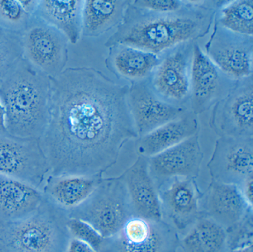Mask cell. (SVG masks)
Masks as SVG:
<instances>
[{
    "label": "cell",
    "instance_id": "cell-1",
    "mask_svg": "<svg viewBox=\"0 0 253 252\" xmlns=\"http://www.w3.org/2000/svg\"><path fill=\"white\" fill-rule=\"evenodd\" d=\"M50 80L49 120L40 140L51 174L103 176L138 138L128 85L91 67L66 68Z\"/></svg>",
    "mask_w": 253,
    "mask_h": 252
},
{
    "label": "cell",
    "instance_id": "cell-2",
    "mask_svg": "<svg viewBox=\"0 0 253 252\" xmlns=\"http://www.w3.org/2000/svg\"><path fill=\"white\" fill-rule=\"evenodd\" d=\"M227 1H185L178 10L155 12L130 1L122 23L105 42L109 48L126 44L160 55L180 43L205 37L217 10Z\"/></svg>",
    "mask_w": 253,
    "mask_h": 252
},
{
    "label": "cell",
    "instance_id": "cell-3",
    "mask_svg": "<svg viewBox=\"0 0 253 252\" xmlns=\"http://www.w3.org/2000/svg\"><path fill=\"white\" fill-rule=\"evenodd\" d=\"M0 102L8 133L41 139L49 120L50 77L22 58L0 82Z\"/></svg>",
    "mask_w": 253,
    "mask_h": 252
},
{
    "label": "cell",
    "instance_id": "cell-4",
    "mask_svg": "<svg viewBox=\"0 0 253 252\" xmlns=\"http://www.w3.org/2000/svg\"><path fill=\"white\" fill-rule=\"evenodd\" d=\"M68 211L44 197L28 217L0 222V252H66Z\"/></svg>",
    "mask_w": 253,
    "mask_h": 252
},
{
    "label": "cell",
    "instance_id": "cell-5",
    "mask_svg": "<svg viewBox=\"0 0 253 252\" xmlns=\"http://www.w3.org/2000/svg\"><path fill=\"white\" fill-rule=\"evenodd\" d=\"M68 215L89 224L103 238L116 234L134 216L128 191L120 176L102 177L88 198L68 210Z\"/></svg>",
    "mask_w": 253,
    "mask_h": 252
},
{
    "label": "cell",
    "instance_id": "cell-6",
    "mask_svg": "<svg viewBox=\"0 0 253 252\" xmlns=\"http://www.w3.org/2000/svg\"><path fill=\"white\" fill-rule=\"evenodd\" d=\"M20 35L23 59L32 68L50 78L66 69L69 41L63 33L32 15Z\"/></svg>",
    "mask_w": 253,
    "mask_h": 252
},
{
    "label": "cell",
    "instance_id": "cell-7",
    "mask_svg": "<svg viewBox=\"0 0 253 252\" xmlns=\"http://www.w3.org/2000/svg\"><path fill=\"white\" fill-rule=\"evenodd\" d=\"M180 237L164 219L133 216L112 237L105 238L99 252H177Z\"/></svg>",
    "mask_w": 253,
    "mask_h": 252
},
{
    "label": "cell",
    "instance_id": "cell-8",
    "mask_svg": "<svg viewBox=\"0 0 253 252\" xmlns=\"http://www.w3.org/2000/svg\"><path fill=\"white\" fill-rule=\"evenodd\" d=\"M195 43H180L161 53L159 64L147 78L153 91L161 99L175 106L188 108L186 105L189 104Z\"/></svg>",
    "mask_w": 253,
    "mask_h": 252
},
{
    "label": "cell",
    "instance_id": "cell-9",
    "mask_svg": "<svg viewBox=\"0 0 253 252\" xmlns=\"http://www.w3.org/2000/svg\"><path fill=\"white\" fill-rule=\"evenodd\" d=\"M50 172L40 139L0 135V173L41 189Z\"/></svg>",
    "mask_w": 253,
    "mask_h": 252
},
{
    "label": "cell",
    "instance_id": "cell-10",
    "mask_svg": "<svg viewBox=\"0 0 253 252\" xmlns=\"http://www.w3.org/2000/svg\"><path fill=\"white\" fill-rule=\"evenodd\" d=\"M210 126L219 137H253V76L235 80L213 105Z\"/></svg>",
    "mask_w": 253,
    "mask_h": 252
},
{
    "label": "cell",
    "instance_id": "cell-11",
    "mask_svg": "<svg viewBox=\"0 0 253 252\" xmlns=\"http://www.w3.org/2000/svg\"><path fill=\"white\" fill-rule=\"evenodd\" d=\"M213 31L205 44L206 55L232 80L253 76V37L232 32L213 22Z\"/></svg>",
    "mask_w": 253,
    "mask_h": 252
},
{
    "label": "cell",
    "instance_id": "cell-12",
    "mask_svg": "<svg viewBox=\"0 0 253 252\" xmlns=\"http://www.w3.org/2000/svg\"><path fill=\"white\" fill-rule=\"evenodd\" d=\"M162 219L178 234H184L202 216L200 209L202 191L196 179L175 177L157 188Z\"/></svg>",
    "mask_w": 253,
    "mask_h": 252
},
{
    "label": "cell",
    "instance_id": "cell-13",
    "mask_svg": "<svg viewBox=\"0 0 253 252\" xmlns=\"http://www.w3.org/2000/svg\"><path fill=\"white\" fill-rule=\"evenodd\" d=\"M207 168L211 180L241 185L253 176V137L220 136Z\"/></svg>",
    "mask_w": 253,
    "mask_h": 252
},
{
    "label": "cell",
    "instance_id": "cell-14",
    "mask_svg": "<svg viewBox=\"0 0 253 252\" xmlns=\"http://www.w3.org/2000/svg\"><path fill=\"white\" fill-rule=\"evenodd\" d=\"M147 160L148 170L156 188L173 178L196 179L204 160L199 132Z\"/></svg>",
    "mask_w": 253,
    "mask_h": 252
},
{
    "label": "cell",
    "instance_id": "cell-15",
    "mask_svg": "<svg viewBox=\"0 0 253 252\" xmlns=\"http://www.w3.org/2000/svg\"><path fill=\"white\" fill-rule=\"evenodd\" d=\"M235 81L222 73L195 42L191 68L189 110L196 116L208 111L227 93Z\"/></svg>",
    "mask_w": 253,
    "mask_h": 252
},
{
    "label": "cell",
    "instance_id": "cell-16",
    "mask_svg": "<svg viewBox=\"0 0 253 252\" xmlns=\"http://www.w3.org/2000/svg\"><path fill=\"white\" fill-rule=\"evenodd\" d=\"M127 101L138 137L179 118L189 110L161 99L151 88L147 79L128 85Z\"/></svg>",
    "mask_w": 253,
    "mask_h": 252
},
{
    "label": "cell",
    "instance_id": "cell-17",
    "mask_svg": "<svg viewBox=\"0 0 253 252\" xmlns=\"http://www.w3.org/2000/svg\"><path fill=\"white\" fill-rule=\"evenodd\" d=\"M253 208L237 185L213 180L202 192L200 201L202 216L212 219L226 230L240 222Z\"/></svg>",
    "mask_w": 253,
    "mask_h": 252
},
{
    "label": "cell",
    "instance_id": "cell-18",
    "mask_svg": "<svg viewBox=\"0 0 253 252\" xmlns=\"http://www.w3.org/2000/svg\"><path fill=\"white\" fill-rule=\"evenodd\" d=\"M119 176L126 187L134 216L162 219L158 191L148 170L147 157L139 155Z\"/></svg>",
    "mask_w": 253,
    "mask_h": 252
},
{
    "label": "cell",
    "instance_id": "cell-19",
    "mask_svg": "<svg viewBox=\"0 0 253 252\" xmlns=\"http://www.w3.org/2000/svg\"><path fill=\"white\" fill-rule=\"evenodd\" d=\"M44 197L42 190L0 173V222L28 217L38 210Z\"/></svg>",
    "mask_w": 253,
    "mask_h": 252
},
{
    "label": "cell",
    "instance_id": "cell-20",
    "mask_svg": "<svg viewBox=\"0 0 253 252\" xmlns=\"http://www.w3.org/2000/svg\"><path fill=\"white\" fill-rule=\"evenodd\" d=\"M161 58V54L117 44L109 47L105 65L118 78L132 83L146 80L159 64Z\"/></svg>",
    "mask_w": 253,
    "mask_h": 252
},
{
    "label": "cell",
    "instance_id": "cell-21",
    "mask_svg": "<svg viewBox=\"0 0 253 252\" xmlns=\"http://www.w3.org/2000/svg\"><path fill=\"white\" fill-rule=\"evenodd\" d=\"M197 117L189 110L179 118L137 138L136 147L139 155L149 158L198 133L199 131Z\"/></svg>",
    "mask_w": 253,
    "mask_h": 252
},
{
    "label": "cell",
    "instance_id": "cell-22",
    "mask_svg": "<svg viewBox=\"0 0 253 252\" xmlns=\"http://www.w3.org/2000/svg\"><path fill=\"white\" fill-rule=\"evenodd\" d=\"M102 177L103 176L51 174L41 190L47 199L68 211L84 203Z\"/></svg>",
    "mask_w": 253,
    "mask_h": 252
},
{
    "label": "cell",
    "instance_id": "cell-23",
    "mask_svg": "<svg viewBox=\"0 0 253 252\" xmlns=\"http://www.w3.org/2000/svg\"><path fill=\"white\" fill-rule=\"evenodd\" d=\"M82 0H41L33 15L63 33L76 44L82 35Z\"/></svg>",
    "mask_w": 253,
    "mask_h": 252
},
{
    "label": "cell",
    "instance_id": "cell-24",
    "mask_svg": "<svg viewBox=\"0 0 253 252\" xmlns=\"http://www.w3.org/2000/svg\"><path fill=\"white\" fill-rule=\"evenodd\" d=\"M131 0H86L82 16V35L97 37L118 28Z\"/></svg>",
    "mask_w": 253,
    "mask_h": 252
},
{
    "label": "cell",
    "instance_id": "cell-25",
    "mask_svg": "<svg viewBox=\"0 0 253 252\" xmlns=\"http://www.w3.org/2000/svg\"><path fill=\"white\" fill-rule=\"evenodd\" d=\"M179 247L183 252H229L226 229L201 216L180 238Z\"/></svg>",
    "mask_w": 253,
    "mask_h": 252
},
{
    "label": "cell",
    "instance_id": "cell-26",
    "mask_svg": "<svg viewBox=\"0 0 253 252\" xmlns=\"http://www.w3.org/2000/svg\"><path fill=\"white\" fill-rule=\"evenodd\" d=\"M214 22L229 31L241 35H253V1H227L217 10Z\"/></svg>",
    "mask_w": 253,
    "mask_h": 252
},
{
    "label": "cell",
    "instance_id": "cell-27",
    "mask_svg": "<svg viewBox=\"0 0 253 252\" xmlns=\"http://www.w3.org/2000/svg\"><path fill=\"white\" fill-rule=\"evenodd\" d=\"M22 58L20 34L0 28V82Z\"/></svg>",
    "mask_w": 253,
    "mask_h": 252
},
{
    "label": "cell",
    "instance_id": "cell-28",
    "mask_svg": "<svg viewBox=\"0 0 253 252\" xmlns=\"http://www.w3.org/2000/svg\"><path fill=\"white\" fill-rule=\"evenodd\" d=\"M19 0H0V28L21 34L32 19Z\"/></svg>",
    "mask_w": 253,
    "mask_h": 252
},
{
    "label": "cell",
    "instance_id": "cell-29",
    "mask_svg": "<svg viewBox=\"0 0 253 252\" xmlns=\"http://www.w3.org/2000/svg\"><path fill=\"white\" fill-rule=\"evenodd\" d=\"M229 251L253 245V211L250 210L238 223L226 230Z\"/></svg>",
    "mask_w": 253,
    "mask_h": 252
},
{
    "label": "cell",
    "instance_id": "cell-30",
    "mask_svg": "<svg viewBox=\"0 0 253 252\" xmlns=\"http://www.w3.org/2000/svg\"><path fill=\"white\" fill-rule=\"evenodd\" d=\"M67 227L72 238L77 239L85 243L94 252H100L105 238H103L91 225L81 219L69 218Z\"/></svg>",
    "mask_w": 253,
    "mask_h": 252
},
{
    "label": "cell",
    "instance_id": "cell-31",
    "mask_svg": "<svg viewBox=\"0 0 253 252\" xmlns=\"http://www.w3.org/2000/svg\"><path fill=\"white\" fill-rule=\"evenodd\" d=\"M134 5L155 12H173L178 10L185 1L179 0H134Z\"/></svg>",
    "mask_w": 253,
    "mask_h": 252
},
{
    "label": "cell",
    "instance_id": "cell-32",
    "mask_svg": "<svg viewBox=\"0 0 253 252\" xmlns=\"http://www.w3.org/2000/svg\"><path fill=\"white\" fill-rule=\"evenodd\" d=\"M241 194L244 196L249 204L253 206V176L249 177L238 185Z\"/></svg>",
    "mask_w": 253,
    "mask_h": 252
},
{
    "label": "cell",
    "instance_id": "cell-33",
    "mask_svg": "<svg viewBox=\"0 0 253 252\" xmlns=\"http://www.w3.org/2000/svg\"><path fill=\"white\" fill-rule=\"evenodd\" d=\"M66 252H96L88 245L71 237Z\"/></svg>",
    "mask_w": 253,
    "mask_h": 252
},
{
    "label": "cell",
    "instance_id": "cell-34",
    "mask_svg": "<svg viewBox=\"0 0 253 252\" xmlns=\"http://www.w3.org/2000/svg\"><path fill=\"white\" fill-rule=\"evenodd\" d=\"M20 1L23 8L32 15L35 13L38 5V2H39V0L38 1L37 0H29V1L28 0H20Z\"/></svg>",
    "mask_w": 253,
    "mask_h": 252
},
{
    "label": "cell",
    "instance_id": "cell-35",
    "mask_svg": "<svg viewBox=\"0 0 253 252\" xmlns=\"http://www.w3.org/2000/svg\"><path fill=\"white\" fill-rule=\"evenodd\" d=\"M8 132L5 125V111L3 105L0 102V135L5 134Z\"/></svg>",
    "mask_w": 253,
    "mask_h": 252
},
{
    "label": "cell",
    "instance_id": "cell-36",
    "mask_svg": "<svg viewBox=\"0 0 253 252\" xmlns=\"http://www.w3.org/2000/svg\"><path fill=\"white\" fill-rule=\"evenodd\" d=\"M229 252H253V245L240 248V249H234V250L229 251Z\"/></svg>",
    "mask_w": 253,
    "mask_h": 252
}]
</instances>
